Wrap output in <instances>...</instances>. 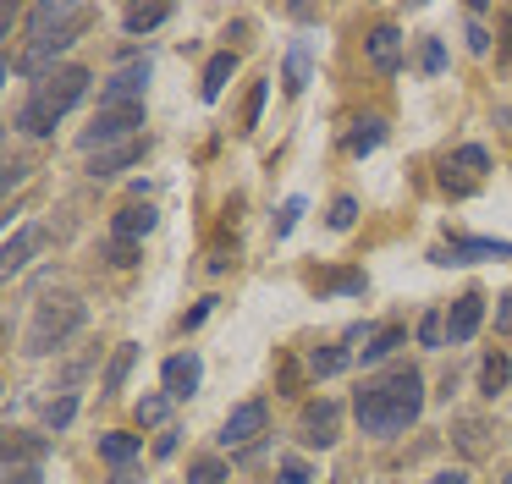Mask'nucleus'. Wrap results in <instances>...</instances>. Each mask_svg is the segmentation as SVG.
Instances as JSON below:
<instances>
[{
  "label": "nucleus",
  "instance_id": "nucleus-1",
  "mask_svg": "<svg viewBox=\"0 0 512 484\" xmlns=\"http://www.w3.org/2000/svg\"><path fill=\"white\" fill-rule=\"evenodd\" d=\"M419 407H424V380H419V369L402 363V369L380 374V380H369L364 391H358L353 413H358V424H364V435L391 440L419 418Z\"/></svg>",
  "mask_w": 512,
  "mask_h": 484
},
{
  "label": "nucleus",
  "instance_id": "nucleus-2",
  "mask_svg": "<svg viewBox=\"0 0 512 484\" xmlns=\"http://www.w3.org/2000/svg\"><path fill=\"white\" fill-rule=\"evenodd\" d=\"M89 17L94 11L72 6V0H39V6L28 11V50L17 66H23L28 77H50V61L78 44V33L89 28Z\"/></svg>",
  "mask_w": 512,
  "mask_h": 484
},
{
  "label": "nucleus",
  "instance_id": "nucleus-3",
  "mask_svg": "<svg viewBox=\"0 0 512 484\" xmlns=\"http://www.w3.org/2000/svg\"><path fill=\"white\" fill-rule=\"evenodd\" d=\"M94 77L83 72V66H56L50 77H39L34 94L23 99V110H17V127L28 132V138H45L50 127H56L61 116H67L72 105H78L83 94H89Z\"/></svg>",
  "mask_w": 512,
  "mask_h": 484
},
{
  "label": "nucleus",
  "instance_id": "nucleus-4",
  "mask_svg": "<svg viewBox=\"0 0 512 484\" xmlns=\"http://www.w3.org/2000/svg\"><path fill=\"white\" fill-rule=\"evenodd\" d=\"M78 325H83V303H78V297H67V292L45 297V303L34 308V325H28V347L23 352H34V358H39V352H56Z\"/></svg>",
  "mask_w": 512,
  "mask_h": 484
},
{
  "label": "nucleus",
  "instance_id": "nucleus-5",
  "mask_svg": "<svg viewBox=\"0 0 512 484\" xmlns=\"http://www.w3.org/2000/svg\"><path fill=\"white\" fill-rule=\"evenodd\" d=\"M138 127H144V105H105L100 110V116H94V127L89 132H83V149H100V143H111V149H116V143H127V138H138Z\"/></svg>",
  "mask_w": 512,
  "mask_h": 484
},
{
  "label": "nucleus",
  "instance_id": "nucleus-6",
  "mask_svg": "<svg viewBox=\"0 0 512 484\" xmlns=\"http://www.w3.org/2000/svg\"><path fill=\"white\" fill-rule=\"evenodd\" d=\"M149 55H138V61H127V66H116L111 77H105V88H100V110L105 105H144V88H149Z\"/></svg>",
  "mask_w": 512,
  "mask_h": 484
},
{
  "label": "nucleus",
  "instance_id": "nucleus-7",
  "mask_svg": "<svg viewBox=\"0 0 512 484\" xmlns=\"http://www.w3.org/2000/svg\"><path fill=\"white\" fill-rule=\"evenodd\" d=\"M336 429H342V407L331 402V396H320V402H309L303 407V418H298V440L303 446H336Z\"/></svg>",
  "mask_w": 512,
  "mask_h": 484
},
{
  "label": "nucleus",
  "instance_id": "nucleus-8",
  "mask_svg": "<svg viewBox=\"0 0 512 484\" xmlns=\"http://www.w3.org/2000/svg\"><path fill=\"white\" fill-rule=\"evenodd\" d=\"M265 424H270V407L265 402L232 407V413H226V424H221V446H248V440L265 435Z\"/></svg>",
  "mask_w": 512,
  "mask_h": 484
},
{
  "label": "nucleus",
  "instance_id": "nucleus-9",
  "mask_svg": "<svg viewBox=\"0 0 512 484\" xmlns=\"http://www.w3.org/2000/svg\"><path fill=\"white\" fill-rule=\"evenodd\" d=\"M199 380H204L199 352H177V358H166V369H160V385H166L171 402H188V396L199 391Z\"/></svg>",
  "mask_w": 512,
  "mask_h": 484
},
{
  "label": "nucleus",
  "instance_id": "nucleus-10",
  "mask_svg": "<svg viewBox=\"0 0 512 484\" xmlns=\"http://www.w3.org/2000/svg\"><path fill=\"white\" fill-rule=\"evenodd\" d=\"M479 319H485V297H479V292L457 297L452 314H446V347H463V341H474Z\"/></svg>",
  "mask_w": 512,
  "mask_h": 484
},
{
  "label": "nucleus",
  "instance_id": "nucleus-11",
  "mask_svg": "<svg viewBox=\"0 0 512 484\" xmlns=\"http://www.w3.org/2000/svg\"><path fill=\"white\" fill-rule=\"evenodd\" d=\"M457 259H512V242H490V237H452V248L435 253V264H457Z\"/></svg>",
  "mask_w": 512,
  "mask_h": 484
},
{
  "label": "nucleus",
  "instance_id": "nucleus-12",
  "mask_svg": "<svg viewBox=\"0 0 512 484\" xmlns=\"http://www.w3.org/2000/svg\"><path fill=\"white\" fill-rule=\"evenodd\" d=\"M45 242H50V237H45V226H23L17 237H6V253H0V270H6V281H12V275L23 270V264L34 259V253L45 248Z\"/></svg>",
  "mask_w": 512,
  "mask_h": 484
},
{
  "label": "nucleus",
  "instance_id": "nucleus-13",
  "mask_svg": "<svg viewBox=\"0 0 512 484\" xmlns=\"http://www.w3.org/2000/svg\"><path fill=\"white\" fill-rule=\"evenodd\" d=\"M364 50H369V66H375V72H397L402 66V33L397 28H375L364 39Z\"/></svg>",
  "mask_w": 512,
  "mask_h": 484
},
{
  "label": "nucleus",
  "instance_id": "nucleus-14",
  "mask_svg": "<svg viewBox=\"0 0 512 484\" xmlns=\"http://www.w3.org/2000/svg\"><path fill=\"white\" fill-rule=\"evenodd\" d=\"M138 160H144V138H127V143H116V149L94 154L89 176H116V171H127V165H138Z\"/></svg>",
  "mask_w": 512,
  "mask_h": 484
},
{
  "label": "nucleus",
  "instance_id": "nucleus-15",
  "mask_svg": "<svg viewBox=\"0 0 512 484\" xmlns=\"http://www.w3.org/2000/svg\"><path fill=\"white\" fill-rule=\"evenodd\" d=\"M138 451H144V440H138V435H122V429H105V435H100V457L111 462L116 473H127V468H133V462H138Z\"/></svg>",
  "mask_w": 512,
  "mask_h": 484
},
{
  "label": "nucleus",
  "instance_id": "nucleus-16",
  "mask_svg": "<svg viewBox=\"0 0 512 484\" xmlns=\"http://www.w3.org/2000/svg\"><path fill=\"white\" fill-rule=\"evenodd\" d=\"M155 209L149 204H127L122 215H116V237H127V242H138V237H149V231H155Z\"/></svg>",
  "mask_w": 512,
  "mask_h": 484
},
{
  "label": "nucleus",
  "instance_id": "nucleus-17",
  "mask_svg": "<svg viewBox=\"0 0 512 484\" xmlns=\"http://www.w3.org/2000/svg\"><path fill=\"white\" fill-rule=\"evenodd\" d=\"M232 72H237V55H232V50H221L210 66H204V83H199V94L215 105V99L226 94V77H232Z\"/></svg>",
  "mask_w": 512,
  "mask_h": 484
},
{
  "label": "nucleus",
  "instance_id": "nucleus-18",
  "mask_svg": "<svg viewBox=\"0 0 512 484\" xmlns=\"http://www.w3.org/2000/svg\"><path fill=\"white\" fill-rule=\"evenodd\" d=\"M507 385H512V358L507 352H490V358L479 363V391L496 396V391H507Z\"/></svg>",
  "mask_w": 512,
  "mask_h": 484
},
{
  "label": "nucleus",
  "instance_id": "nucleus-19",
  "mask_svg": "<svg viewBox=\"0 0 512 484\" xmlns=\"http://www.w3.org/2000/svg\"><path fill=\"white\" fill-rule=\"evenodd\" d=\"M402 341H408V330H402V325H386V330H375V336H364V352H358V358H364V363H380V358H391Z\"/></svg>",
  "mask_w": 512,
  "mask_h": 484
},
{
  "label": "nucleus",
  "instance_id": "nucleus-20",
  "mask_svg": "<svg viewBox=\"0 0 512 484\" xmlns=\"http://www.w3.org/2000/svg\"><path fill=\"white\" fill-rule=\"evenodd\" d=\"M380 138H386V121H380V116H364V121H353V132H347V149H353V154H369V149H380Z\"/></svg>",
  "mask_w": 512,
  "mask_h": 484
},
{
  "label": "nucleus",
  "instance_id": "nucleus-21",
  "mask_svg": "<svg viewBox=\"0 0 512 484\" xmlns=\"http://www.w3.org/2000/svg\"><path fill=\"white\" fill-rule=\"evenodd\" d=\"M457 446H463L468 457L490 451V424H485V418H457Z\"/></svg>",
  "mask_w": 512,
  "mask_h": 484
},
{
  "label": "nucleus",
  "instance_id": "nucleus-22",
  "mask_svg": "<svg viewBox=\"0 0 512 484\" xmlns=\"http://www.w3.org/2000/svg\"><path fill=\"white\" fill-rule=\"evenodd\" d=\"M166 17H171V6H127V11H122L127 33H155Z\"/></svg>",
  "mask_w": 512,
  "mask_h": 484
},
{
  "label": "nucleus",
  "instance_id": "nucleus-23",
  "mask_svg": "<svg viewBox=\"0 0 512 484\" xmlns=\"http://www.w3.org/2000/svg\"><path fill=\"white\" fill-rule=\"evenodd\" d=\"M133 358H138V347H133V341H122V347H116V358H111V369H105V391H122Z\"/></svg>",
  "mask_w": 512,
  "mask_h": 484
},
{
  "label": "nucleus",
  "instance_id": "nucleus-24",
  "mask_svg": "<svg viewBox=\"0 0 512 484\" xmlns=\"http://www.w3.org/2000/svg\"><path fill=\"white\" fill-rule=\"evenodd\" d=\"M281 83H287V94H303V88H309V50H292L287 55V77H281Z\"/></svg>",
  "mask_w": 512,
  "mask_h": 484
},
{
  "label": "nucleus",
  "instance_id": "nucleus-25",
  "mask_svg": "<svg viewBox=\"0 0 512 484\" xmlns=\"http://www.w3.org/2000/svg\"><path fill=\"white\" fill-rule=\"evenodd\" d=\"M309 369L320 374V380H325V374H342L347 369V352L342 347H314L309 352Z\"/></svg>",
  "mask_w": 512,
  "mask_h": 484
},
{
  "label": "nucleus",
  "instance_id": "nucleus-26",
  "mask_svg": "<svg viewBox=\"0 0 512 484\" xmlns=\"http://www.w3.org/2000/svg\"><path fill=\"white\" fill-rule=\"evenodd\" d=\"M419 341H424V347H446V319L435 314V308L419 319Z\"/></svg>",
  "mask_w": 512,
  "mask_h": 484
},
{
  "label": "nucleus",
  "instance_id": "nucleus-27",
  "mask_svg": "<svg viewBox=\"0 0 512 484\" xmlns=\"http://www.w3.org/2000/svg\"><path fill=\"white\" fill-rule=\"evenodd\" d=\"M276 484H314V468H309V462H298V457H287L276 468Z\"/></svg>",
  "mask_w": 512,
  "mask_h": 484
},
{
  "label": "nucleus",
  "instance_id": "nucleus-28",
  "mask_svg": "<svg viewBox=\"0 0 512 484\" xmlns=\"http://www.w3.org/2000/svg\"><path fill=\"white\" fill-rule=\"evenodd\" d=\"M188 484H226V468H221L215 457H204V462H193Z\"/></svg>",
  "mask_w": 512,
  "mask_h": 484
},
{
  "label": "nucleus",
  "instance_id": "nucleus-29",
  "mask_svg": "<svg viewBox=\"0 0 512 484\" xmlns=\"http://www.w3.org/2000/svg\"><path fill=\"white\" fill-rule=\"evenodd\" d=\"M72 413H78V396H61V402H50L45 424H50V429H67V424H72Z\"/></svg>",
  "mask_w": 512,
  "mask_h": 484
},
{
  "label": "nucleus",
  "instance_id": "nucleus-30",
  "mask_svg": "<svg viewBox=\"0 0 512 484\" xmlns=\"http://www.w3.org/2000/svg\"><path fill=\"white\" fill-rule=\"evenodd\" d=\"M265 94H270V83H254V94H248V110H243V132H254V127H259V110H265Z\"/></svg>",
  "mask_w": 512,
  "mask_h": 484
},
{
  "label": "nucleus",
  "instance_id": "nucleus-31",
  "mask_svg": "<svg viewBox=\"0 0 512 484\" xmlns=\"http://www.w3.org/2000/svg\"><path fill=\"white\" fill-rule=\"evenodd\" d=\"M166 402L171 396H144V402H138V424H160V418H166Z\"/></svg>",
  "mask_w": 512,
  "mask_h": 484
},
{
  "label": "nucleus",
  "instance_id": "nucleus-32",
  "mask_svg": "<svg viewBox=\"0 0 512 484\" xmlns=\"http://www.w3.org/2000/svg\"><path fill=\"white\" fill-rule=\"evenodd\" d=\"M298 215H303V198H287V204H281V215H276V237H287V231L298 226Z\"/></svg>",
  "mask_w": 512,
  "mask_h": 484
},
{
  "label": "nucleus",
  "instance_id": "nucleus-33",
  "mask_svg": "<svg viewBox=\"0 0 512 484\" xmlns=\"http://www.w3.org/2000/svg\"><path fill=\"white\" fill-rule=\"evenodd\" d=\"M353 220H358V204H353V198H336V204H331V226L347 231Z\"/></svg>",
  "mask_w": 512,
  "mask_h": 484
},
{
  "label": "nucleus",
  "instance_id": "nucleus-34",
  "mask_svg": "<svg viewBox=\"0 0 512 484\" xmlns=\"http://www.w3.org/2000/svg\"><path fill=\"white\" fill-rule=\"evenodd\" d=\"M452 165H468V171H485V165H490V154L479 149V143H468V149H457V160H452Z\"/></svg>",
  "mask_w": 512,
  "mask_h": 484
},
{
  "label": "nucleus",
  "instance_id": "nucleus-35",
  "mask_svg": "<svg viewBox=\"0 0 512 484\" xmlns=\"http://www.w3.org/2000/svg\"><path fill=\"white\" fill-rule=\"evenodd\" d=\"M6 484H45V468H6Z\"/></svg>",
  "mask_w": 512,
  "mask_h": 484
},
{
  "label": "nucleus",
  "instance_id": "nucleus-36",
  "mask_svg": "<svg viewBox=\"0 0 512 484\" xmlns=\"http://www.w3.org/2000/svg\"><path fill=\"white\" fill-rule=\"evenodd\" d=\"M446 66V50H441V39H430L424 44V72H441Z\"/></svg>",
  "mask_w": 512,
  "mask_h": 484
},
{
  "label": "nucleus",
  "instance_id": "nucleus-37",
  "mask_svg": "<svg viewBox=\"0 0 512 484\" xmlns=\"http://www.w3.org/2000/svg\"><path fill=\"white\" fill-rule=\"evenodd\" d=\"M133 253H138V248H133L127 237H116V242H111V264H133Z\"/></svg>",
  "mask_w": 512,
  "mask_h": 484
},
{
  "label": "nucleus",
  "instance_id": "nucleus-38",
  "mask_svg": "<svg viewBox=\"0 0 512 484\" xmlns=\"http://www.w3.org/2000/svg\"><path fill=\"white\" fill-rule=\"evenodd\" d=\"M468 50H474V55H485V50H490V33L479 28V22H474V28H468Z\"/></svg>",
  "mask_w": 512,
  "mask_h": 484
},
{
  "label": "nucleus",
  "instance_id": "nucleus-39",
  "mask_svg": "<svg viewBox=\"0 0 512 484\" xmlns=\"http://www.w3.org/2000/svg\"><path fill=\"white\" fill-rule=\"evenodd\" d=\"M430 484H468V473H463V468H441Z\"/></svg>",
  "mask_w": 512,
  "mask_h": 484
},
{
  "label": "nucleus",
  "instance_id": "nucleus-40",
  "mask_svg": "<svg viewBox=\"0 0 512 484\" xmlns=\"http://www.w3.org/2000/svg\"><path fill=\"white\" fill-rule=\"evenodd\" d=\"M23 176H28V165H6V193H12V187H23Z\"/></svg>",
  "mask_w": 512,
  "mask_h": 484
},
{
  "label": "nucleus",
  "instance_id": "nucleus-41",
  "mask_svg": "<svg viewBox=\"0 0 512 484\" xmlns=\"http://www.w3.org/2000/svg\"><path fill=\"white\" fill-rule=\"evenodd\" d=\"M501 325H512V297H501Z\"/></svg>",
  "mask_w": 512,
  "mask_h": 484
},
{
  "label": "nucleus",
  "instance_id": "nucleus-42",
  "mask_svg": "<svg viewBox=\"0 0 512 484\" xmlns=\"http://www.w3.org/2000/svg\"><path fill=\"white\" fill-rule=\"evenodd\" d=\"M501 484H512V473H507V479H501Z\"/></svg>",
  "mask_w": 512,
  "mask_h": 484
},
{
  "label": "nucleus",
  "instance_id": "nucleus-43",
  "mask_svg": "<svg viewBox=\"0 0 512 484\" xmlns=\"http://www.w3.org/2000/svg\"><path fill=\"white\" fill-rule=\"evenodd\" d=\"M331 484H347V479H331Z\"/></svg>",
  "mask_w": 512,
  "mask_h": 484
}]
</instances>
